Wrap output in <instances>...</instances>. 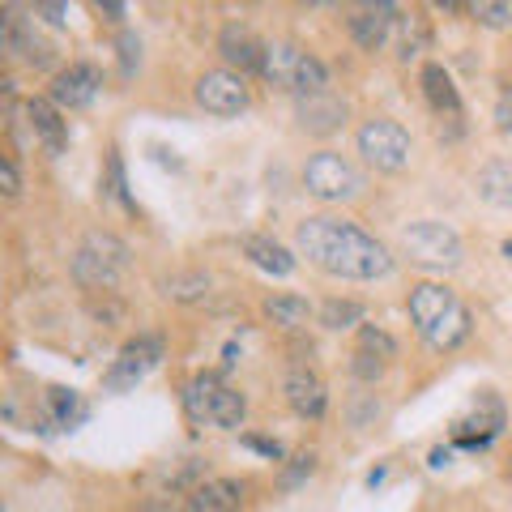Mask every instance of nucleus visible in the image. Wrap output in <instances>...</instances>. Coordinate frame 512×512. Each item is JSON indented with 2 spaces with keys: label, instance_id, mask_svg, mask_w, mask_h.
<instances>
[{
  "label": "nucleus",
  "instance_id": "obj_1",
  "mask_svg": "<svg viewBox=\"0 0 512 512\" xmlns=\"http://www.w3.org/2000/svg\"><path fill=\"white\" fill-rule=\"evenodd\" d=\"M295 252L338 282H380L397 269L389 244L342 214H308L295 222Z\"/></svg>",
  "mask_w": 512,
  "mask_h": 512
},
{
  "label": "nucleus",
  "instance_id": "obj_2",
  "mask_svg": "<svg viewBox=\"0 0 512 512\" xmlns=\"http://www.w3.org/2000/svg\"><path fill=\"white\" fill-rule=\"evenodd\" d=\"M406 312H410L414 333H419L431 350H457L474 329L470 308L457 299L453 286H444V282H414L406 295Z\"/></svg>",
  "mask_w": 512,
  "mask_h": 512
},
{
  "label": "nucleus",
  "instance_id": "obj_3",
  "mask_svg": "<svg viewBox=\"0 0 512 512\" xmlns=\"http://www.w3.org/2000/svg\"><path fill=\"white\" fill-rule=\"evenodd\" d=\"M180 402H184V414H188L192 427L239 431V427H244V419H248L244 393L231 389V384L222 380L218 372H197V376L184 384Z\"/></svg>",
  "mask_w": 512,
  "mask_h": 512
},
{
  "label": "nucleus",
  "instance_id": "obj_4",
  "mask_svg": "<svg viewBox=\"0 0 512 512\" xmlns=\"http://www.w3.org/2000/svg\"><path fill=\"white\" fill-rule=\"evenodd\" d=\"M397 256H406L419 269H431V274H453V269L466 265V244L448 222L414 218L397 231Z\"/></svg>",
  "mask_w": 512,
  "mask_h": 512
},
{
  "label": "nucleus",
  "instance_id": "obj_5",
  "mask_svg": "<svg viewBox=\"0 0 512 512\" xmlns=\"http://www.w3.org/2000/svg\"><path fill=\"white\" fill-rule=\"evenodd\" d=\"M261 82L282 90V94H295V99H303V94L329 90V69H325V60L308 52V47H299L291 39H274V43H265Z\"/></svg>",
  "mask_w": 512,
  "mask_h": 512
},
{
  "label": "nucleus",
  "instance_id": "obj_6",
  "mask_svg": "<svg viewBox=\"0 0 512 512\" xmlns=\"http://www.w3.org/2000/svg\"><path fill=\"white\" fill-rule=\"evenodd\" d=\"M303 192L316 201H325V205H350V201H359L363 197V171L350 163L346 154L338 150H316L308 163H303Z\"/></svg>",
  "mask_w": 512,
  "mask_h": 512
},
{
  "label": "nucleus",
  "instance_id": "obj_7",
  "mask_svg": "<svg viewBox=\"0 0 512 512\" xmlns=\"http://www.w3.org/2000/svg\"><path fill=\"white\" fill-rule=\"evenodd\" d=\"M355 154L363 158L372 171L380 175H397V171H406L410 167V154H414V141L410 133L397 120H363L359 124V133H355Z\"/></svg>",
  "mask_w": 512,
  "mask_h": 512
},
{
  "label": "nucleus",
  "instance_id": "obj_8",
  "mask_svg": "<svg viewBox=\"0 0 512 512\" xmlns=\"http://www.w3.org/2000/svg\"><path fill=\"white\" fill-rule=\"evenodd\" d=\"M167 359V342L158 333H137L133 342L120 346V355L111 359V367L103 372V393H128L146 380L158 363Z\"/></svg>",
  "mask_w": 512,
  "mask_h": 512
},
{
  "label": "nucleus",
  "instance_id": "obj_9",
  "mask_svg": "<svg viewBox=\"0 0 512 512\" xmlns=\"http://www.w3.org/2000/svg\"><path fill=\"white\" fill-rule=\"evenodd\" d=\"M192 99L205 116L214 120H231V116H244L248 103H252V90H248V77L235 73V69H205L192 86Z\"/></svg>",
  "mask_w": 512,
  "mask_h": 512
},
{
  "label": "nucleus",
  "instance_id": "obj_10",
  "mask_svg": "<svg viewBox=\"0 0 512 512\" xmlns=\"http://www.w3.org/2000/svg\"><path fill=\"white\" fill-rule=\"evenodd\" d=\"M0 35H5V52L18 56L30 69H47L56 47L39 35V18L30 9H22V0H9L5 18H0Z\"/></svg>",
  "mask_w": 512,
  "mask_h": 512
},
{
  "label": "nucleus",
  "instance_id": "obj_11",
  "mask_svg": "<svg viewBox=\"0 0 512 512\" xmlns=\"http://www.w3.org/2000/svg\"><path fill=\"white\" fill-rule=\"evenodd\" d=\"M99 90H103V73H99V64H90V60H73L69 69H60L52 77V103L60 111H82L90 107L94 99H99Z\"/></svg>",
  "mask_w": 512,
  "mask_h": 512
},
{
  "label": "nucleus",
  "instance_id": "obj_12",
  "mask_svg": "<svg viewBox=\"0 0 512 512\" xmlns=\"http://www.w3.org/2000/svg\"><path fill=\"white\" fill-rule=\"evenodd\" d=\"M346 116L350 107L342 94L333 90H320V94H303V99H295V120L308 137H333L346 128Z\"/></svg>",
  "mask_w": 512,
  "mask_h": 512
},
{
  "label": "nucleus",
  "instance_id": "obj_13",
  "mask_svg": "<svg viewBox=\"0 0 512 512\" xmlns=\"http://www.w3.org/2000/svg\"><path fill=\"white\" fill-rule=\"evenodd\" d=\"M500 427H504V402L495 393H478L474 414L453 423V440L461 448H474L478 453V448H487L495 436H500Z\"/></svg>",
  "mask_w": 512,
  "mask_h": 512
},
{
  "label": "nucleus",
  "instance_id": "obj_14",
  "mask_svg": "<svg viewBox=\"0 0 512 512\" xmlns=\"http://www.w3.org/2000/svg\"><path fill=\"white\" fill-rule=\"evenodd\" d=\"M282 393H286V406H291L299 419H308V423L325 419V410H329V389H325V380H320L312 367L295 363L291 372H286V380H282Z\"/></svg>",
  "mask_w": 512,
  "mask_h": 512
},
{
  "label": "nucleus",
  "instance_id": "obj_15",
  "mask_svg": "<svg viewBox=\"0 0 512 512\" xmlns=\"http://www.w3.org/2000/svg\"><path fill=\"white\" fill-rule=\"evenodd\" d=\"M218 56L227 60V69H235V73H256L261 77V60H265V43L252 35L248 26H239V22H231V26H222L218 30Z\"/></svg>",
  "mask_w": 512,
  "mask_h": 512
},
{
  "label": "nucleus",
  "instance_id": "obj_16",
  "mask_svg": "<svg viewBox=\"0 0 512 512\" xmlns=\"http://www.w3.org/2000/svg\"><path fill=\"white\" fill-rule=\"evenodd\" d=\"M26 116H30L35 137L47 146V154L69 150V120H64V111L52 103V94H35V99H26Z\"/></svg>",
  "mask_w": 512,
  "mask_h": 512
},
{
  "label": "nucleus",
  "instance_id": "obj_17",
  "mask_svg": "<svg viewBox=\"0 0 512 512\" xmlns=\"http://www.w3.org/2000/svg\"><path fill=\"white\" fill-rule=\"evenodd\" d=\"M393 26H397V13H389V9H372V5H359V0H355V9H350V18H346L350 39H355L363 52H380V47L389 43Z\"/></svg>",
  "mask_w": 512,
  "mask_h": 512
},
{
  "label": "nucleus",
  "instance_id": "obj_18",
  "mask_svg": "<svg viewBox=\"0 0 512 512\" xmlns=\"http://www.w3.org/2000/svg\"><path fill=\"white\" fill-rule=\"evenodd\" d=\"M73 282L77 286H82V291H90V295H111V291H116V286H120V278H124V269L120 265H111V261H103V256L99 252H94V248H77L73 252Z\"/></svg>",
  "mask_w": 512,
  "mask_h": 512
},
{
  "label": "nucleus",
  "instance_id": "obj_19",
  "mask_svg": "<svg viewBox=\"0 0 512 512\" xmlns=\"http://www.w3.org/2000/svg\"><path fill=\"white\" fill-rule=\"evenodd\" d=\"M239 248H244V256L256 269H265V274H274V278H291L299 269V252L278 244L274 235H244V244Z\"/></svg>",
  "mask_w": 512,
  "mask_h": 512
},
{
  "label": "nucleus",
  "instance_id": "obj_20",
  "mask_svg": "<svg viewBox=\"0 0 512 512\" xmlns=\"http://www.w3.org/2000/svg\"><path fill=\"white\" fill-rule=\"evenodd\" d=\"M419 86H423V99H427V107L436 111V116H461V90H457L453 73H448L444 64L427 60L419 69Z\"/></svg>",
  "mask_w": 512,
  "mask_h": 512
},
{
  "label": "nucleus",
  "instance_id": "obj_21",
  "mask_svg": "<svg viewBox=\"0 0 512 512\" xmlns=\"http://www.w3.org/2000/svg\"><path fill=\"white\" fill-rule=\"evenodd\" d=\"M192 512H239L244 508V483L239 478H205L188 491Z\"/></svg>",
  "mask_w": 512,
  "mask_h": 512
},
{
  "label": "nucleus",
  "instance_id": "obj_22",
  "mask_svg": "<svg viewBox=\"0 0 512 512\" xmlns=\"http://www.w3.org/2000/svg\"><path fill=\"white\" fill-rule=\"evenodd\" d=\"M474 192H478V201L491 205V210L512 214V158H487L474 175Z\"/></svg>",
  "mask_w": 512,
  "mask_h": 512
},
{
  "label": "nucleus",
  "instance_id": "obj_23",
  "mask_svg": "<svg viewBox=\"0 0 512 512\" xmlns=\"http://www.w3.org/2000/svg\"><path fill=\"white\" fill-rule=\"evenodd\" d=\"M265 316L274 320V325H282L286 333H299V329H308V320L316 316V308L303 295L295 291H274V295H265Z\"/></svg>",
  "mask_w": 512,
  "mask_h": 512
},
{
  "label": "nucleus",
  "instance_id": "obj_24",
  "mask_svg": "<svg viewBox=\"0 0 512 512\" xmlns=\"http://www.w3.org/2000/svg\"><path fill=\"white\" fill-rule=\"evenodd\" d=\"M86 419V406H82V397H77L73 389H47L43 393V423L47 431H73L77 423Z\"/></svg>",
  "mask_w": 512,
  "mask_h": 512
},
{
  "label": "nucleus",
  "instance_id": "obj_25",
  "mask_svg": "<svg viewBox=\"0 0 512 512\" xmlns=\"http://www.w3.org/2000/svg\"><path fill=\"white\" fill-rule=\"evenodd\" d=\"M316 325H325L329 333L355 329V325H363V303H355V299H329V303H320Z\"/></svg>",
  "mask_w": 512,
  "mask_h": 512
},
{
  "label": "nucleus",
  "instance_id": "obj_26",
  "mask_svg": "<svg viewBox=\"0 0 512 512\" xmlns=\"http://www.w3.org/2000/svg\"><path fill=\"white\" fill-rule=\"evenodd\" d=\"M163 295L167 299H175V303H201L205 295H210V278L205 274H171L167 282H163Z\"/></svg>",
  "mask_w": 512,
  "mask_h": 512
},
{
  "label": "nucleus",
  "instance_id": "obj_27",
  "mask_svg": "<svg viewBox=\"0 0 512 512\" xmlns=\"http://www.w3.org/2000/svg\"><path fill=\"white\" fill-rule=\"evenodd\" d=\"M466 13L483 30H508L512 26V0H466Z\"/></svg>",
  "mask_w": 512,
  "mask_h": 512
},
{
  "label": "nucleus",
  "instance_id": "obj_28",
  "mask_svg": "<svg viewBox=\"0 0 512 512\" xmlns=\"http://www.w3.org/2000/svg\"><path fill=\"white\" fill-rule=\"evenodd\" d=\"M397 43H402V56H419L423 47L431 43V30L419 13H397Z\"/></svg>",
  "mask_w": 512,
  "mask_h": 512
},
{
  "label": "nucleus",
  "instance_id": "obj_29",
  "mask_svg": "<svg viewBox=\"0 0 512 512\" xmlns=\"http://www.w3.org/2000/svg\"><path fill=\"white\" fill-rule=\"evenodd\" d=\"M103 188H107V197H111V201H120L128 214H137V201L128 197V175H124V158H120V150H107V180H103Z\"/></svg>",
  "mask_w": 512,
  "mask_h": 512
},
{
  "label": "nucleus",
  "instance_id": "obj_30",
  "mask_svg": "<svg viewBox=\"0 0 512 512\" xmlns=\"http://www.w3.org/2000/svg\"><path fill=\"white\" fill-rule=\"evenodd\" d=\"M86 248H94L103 256V261H111V265H120V269H128V261H133V252H128V244L124 239H116L111 231H90L86 239H82Z\"/></svg>",
  "mask_w": 512,
  "mask_h": 512
},
{
  "label": "nucleus",
  "instance_id": "obj_31",
  "mask_svg": "<svg viewBox=\"0 0 512 512\" xmlns=\"http://www.w3.org/2000/svg\"><path fill=\"white\" fill-rule=\"evenodd\" d=\"M359 350H367V355H376L384 363L397 359V342L380 325H359Z\"/></svg>",
  "mask_w": 512,
  "mask_h": 512
},
{
  "label": "nucleus",
  "instance_id": "obj_32",
  "mask_svg": "<svg viewBox=\"0 0 512 512\" xmlns=\"http://www.w3.org/2000/svg\"><path fill=\"white\" fill-rule=\"evenodd\" d=\"M384 359H376V355H367V350H355V355H350V376L355 380H363V384H376L380 376H384Z\"/></svg>",
  "mask_w": 512,
  "mask_h": 512
},
{
  "label": "nucleus",
  "instance_id": "obj_33",
  "mask_svg": "<svg viewBox=\"0 0 512 512\" xmlns=\"http://www.w3.org/2000/svg\"><path fill=\"white\" fill-rule=\"evenodd\" d=\"M116 47H120V73H124V77H133V73L141 69V39L133 35V30H124Z\"/></svg>",
  "mask_w": 512,
  "mask_h": 512
},
{
  "label": "nucleus",
  "instance_id": "obj_34",
  "mask_svg": "<svg viewBox=\"0 0 512 512\" xmlns=\"http://www.w3.org/2000/svg\"><path fill=\"white\" fill-rule=\"evenodd\" d=\"M22 5L47 26H64V13H69V0H22Z\"/></svg>",
  "mask_w": 512,
  "mask_h": 512
},
{
  "label": "nucleus",
  "instance_id": "obj_35",
  "mask_svg": "<svg viewBox=\"0 0 512 512\" xmlns=\"http://www.w3.org/2000/svg\"><path fill=\"white\" fill-rule=\"evenodd\" d=\"M312 474H316V453H299V457L291 461V470L282 474V487L291 491V487H299L303 478H312Z\"/></svg>",
  "mask_w": 512,
  "mask_h": 512
},
{
  "label": "nucleus",
  "instance_id": "obj_36",
  "mask_svg": "<svg viewBox=\"0 0 512 512\" xmlns=\"http://www.w3.org/2000/svg\"><path fill=\"white\" fill-rule=\"evenodd\" d=\"M0 184H5L9 201L22 197V171H18V163H13V154H5V163H0Z\"/></svg>",
  "mask_w": 512,
  "mask_h": 512
},
{
  "label": "nucleus",
  "instance_id": "obj_37",
  "mask_svg": "<svg viewBox=\"0 0 512 512\" xmlns=\"http://www.w3.org/2000/svg\"><path fill=\"white\" fill-rule=\"evenodd\" d=\"M244 444L252 448V453H261V457H269V461H282V457H286L278 440H265V436H244Z\"/></svg>",
  "mask_w": 512,
  "mask_h": 512
},
{
  "label": "nucleus",
  "instance_id": "obj_38",
  "mask_svg": "<svg viewBox=\"0 0 512 512\" xmlns=\"http://www.w3.org/2000/svg\"><path fill=\"white\" fill-rule=\"evenodd\" d=\"M495 128L512 137V94H504V99L495 103Z\"/></svg>",
  "mask_w": 512,
  "mask_h": 512
},
{
  "label": "nucleus",
  "instance_id": "obj_39",
  "mask_svg": "<svg viewBox=\"0 0 512 512\" xmlns=\"http://www.w3.org/2000/svg\"><path fill=\"white\" fill-rule=\"evenodd\" d=\"M94 5H99L111 22H124V0H94Z\"/></svg>",
  "mask_w": 512,
  "mask_h": 512
},
{
  "label": "nucleus",
  "instance_id": "obj_40",
  "mask_svg": "<svg viewBox=\"0 0 512 512\" xmlns=\"http://www.w3.org/2000/svg\"><path fill=\"white\" fill-rule=\"evenodd\" d=\"M431 5H436L444 18H457V13H466V0H431Z\"/></svg>",
  "mask_w": 512,
  "mask_h": 512
},
{
  "label": "nucleus",
  "instance_id": "obj_41",
  "mask_svg": "<svg viewBox=\"0 0 512 512\" xmlns=\"http://www.w3.org/2000/svg\"><path fill=\"white\" fill-rule=\"evenodd\" d=\"M359 5H372V9H389V13H397V0H359Z\"/></svg>",
  "mask_w": 512,
  "mask_h": 512
},
{
  "label": "nucleus",
  "instance_id": "obj_42",
  "mask_svg": "<svg viewBox=\"0 0 512 512\" xmlns=\"http://www.w3.org/2000/svg\"><path fill=\"white\" fill-rule=\"evenodd\" d=\"M504 256H508V261H512V235L504 239Z\"/></svg>",
  "mask_w": 512,
  "mask_h": 512
},
{
  "label": "nucleus",
  "instance_id": "obj_43",
  "mask_svg": "<svg viewBox=\"0 0 512 512\" xmlns=\"http://www.w3.org/2000/svg\"><path fill=\"white\" fill-rule=\"evenodd\" d=\"M150 512H192V508H150Z\"/></svg>",
  "mask_w": 512,
  "mask_h": 512
},
{
  "label": "nucleus",
  "instance_id": "obj_44",
  "mask_svg": "<svg viewBox=\"0 0 512 512\" xmlns=\"http://www.w3.org/2000/svg\"><path fill=\"white\" fill-rule=\"evenodd\" d=\"M504 86H508V94H512V73H508V77H504Z\"/></svg>",
  "mask_w": 512,
  "mask_h": 512
},
{
  "label": "nucleus",
  "instance_id": "obj_45",
  "mask_svg": "<svg viewBox=\"0 0 512 512\" xmlns=\"http://www.w3.org/2000/svg\"><path fill=\"white\" fill-rule=\"evenodd\" d=\"M299 5H320V0H299Z\"/></svg>",
  "mask_w": 512,
  "mask_h": 512
},
{
  "label": "nucleus",
  "instance_id": "obj_46",
  "mask_svg": "<svg viewBox=\"0 0 512 512\" xmlns=\"http://www.w3.org/2000/svg\"><path fill=\"white\" fill-rule=\"evenodd\" d=\"M508 474H512V457H508Z\"/></svg>",
  "mask_w": 512,
  "mask_h": 512
}]
</instances>
